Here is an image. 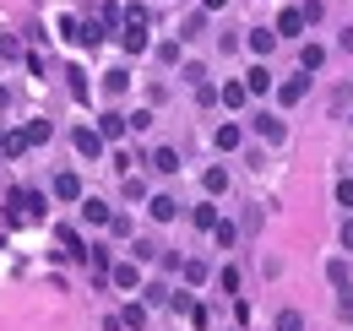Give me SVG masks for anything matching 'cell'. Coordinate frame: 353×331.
Wrapping results in <instances>:
<instances>
[{
	"mask_svg": "<svg viewBox=\"0 0 353 331\" xmlns=\"http://www.w3.org/2000/svg\"><path fill=\"white\" fill-rule=\"evenodd\" d=\"M337 207H353V179H337Z\"/></svg>",
	"mask_w": 353,
	"mask_h": 331,
	"instance_id": "d6a6232c",
	"label": "cell"
},
{
	"mask_svg": "<svg viewBox=\"0 0 353 331\" xmlns=\"http://www.w3.org/2000/svg\"><path fill=\"white\" fill-rule=\"evenodd\" d=\"M348 125H353V114H348Z\"/></svg>",
	"mask_w": 353,
	"mask_h": 331,
	"instance_id": "74e56055",
	"label": "cell"
},
{
	"mask_svg": "<svg viewBox=\"0 0 353 331\" xmlns=\"http://www.w3.org/2000/svg\"><path fill=\"white\" fill-rule=\"evenodd\" d=\"M201 185H207V196H223V190H228V168H207Z\"/></svg>",
	"mask_w": 353,
	"mask_h": 331,
	"instance_id": "ffe728a7",
	"label": "cell"
},
{
	"mask_svg": "<svg viewBox=\"0 0 353 331\" xmlns=\"http://www.w3.org/2000/svg\"><path fill=\"white\" fill-rule=\"evenodd\" d=\"M277 331H305V315H299V310H283V315H277Z\"/></svg>",
	"mask_w": 353,
	"mask_h": 331,
	"instance_id": "f1b7e54d",
	"label": "cell"
},
{
	"mask_svg": "<svg viewBox=\"0 0 353 331\" xmlns=\"http://www.w3.org/2000/svg\"><path fill=\"white\" fill-rule=\"evenodd\" d=\"M223 6H228V0H201V11H223Z\"/></svg>",
	"mask_w": 353,
	"mask_h": 331,
	"instance_id": "e575fe53",
	"label": "cell"
},
{
	"mask_svg": "<svg viewBox=\"0 0 353 331\" xmlns=\"http://www.w3.org/2000/svg\"><path fill=\"white\" fill-rule=\"evenodd\" d=\"M147 163L158 168V174H179V152H174V147H158V152H152Z\"/></svg>",
	"mask_w": 353,
	"mask_h": 331,
	"instance_id": "8fae6325",
	"label": "cell"
},
{
	"mask_svg": "<svg viewBox=\"0 0 353 331\" xmlns=\"http://www.w3.org/2000/svg\"><path fill=\"white\" fill-rule=\"evenodd\" d=\"M49 136H54V125H49V120H28V141H33V147H44Z\"/></svg>",
	"mask_w": 353,
	"mask_h": 331,
	"instance_id": "d4e9b609",
	"label": "cell"
},
{
	"mask_svg": "<svg viewBox=\"0 0 353 331\" xmlns=\"http://www.w3.org/2000/svg\"><path fill=\"white\" fill-rule=\"evenodd\" d=\"M125 87H131V71H125V66L103 71V92H125Z\"/></svg>",
	"mask_w": 353,
	"mask_h": 331,
	"instance_id": "d6986e66",
	"label": "cell"
},
{
	"mask_svg": "<svg viewBox=\"0 0 353 331\" xmlns=\"http://www.w3.org/2000/svg\"><path fill=\"white\" fill-rule=\"evenodd\" d=\"M65 87H71V98H77V103H88V98H92L88 71H82V66H71V71H65Z\"/></svg>",
	"mask_w": 353,
	"mask_h": 331,
	"instance_id": "52a82bcc",
	"label": "cell"
},
{
	"mask_svg": "<svg viewBox=\"0 0 353 331\" xmlns=\"http://www.w3.org/2000/svg\"><path fill=\"white\" fill-rule=\"evenodd\" d=\"M218 98L228 103V109H245V98H250V87H245V82H228V87L218 92Z\"/></svg>",
	"mask_w": 353,
	"mask_h": 331,
	"instance_id": "e0dca14e",
	"label": "cell"
},
{
	"mask_svg": "<svg viewBox=\"0 0 353 331\" xmlns=\"http://www.w3.org/2000/svg\"><path fill=\"white\" fill-rule=\"evenodd\" d=\"M212 141H218V152H234V147L245 141V130H239V125H218V136H212Z\"/></svg>",
	"mask_w": 353,
	"mask_h": 331,
	"instance_id": "5bb4252c",
	"label": "cell"
},
{
	"mask_svg": "<svg viewBox=\"0 0 353 331\" xmlns=\"http://www.w3.org/2000/svg\"><path fill=\"white\" fill-rule=\"evenodd\" d=\"M28 147H33V141H28V130H6V136H0V152H6L11 163H17V158H22Z\"/></svg>",
	"mask_w": 353,
	"mask_h": 331,
	"instance_id": "5b68a950",
	"label": "cell"
},
{
	"mask_svg": "<svg viewBox=\"0 0 353 331\" xmlns=\"http://www.w3.org/2000/svg\"><path fill=\"white\" fill-rule=\"evenodd\" d=\"M125 28H152V17H147V6H125Z\"/></svg>",
	"mask_w": 353,
	"mask_h": 331,
	"instance_id": "4316f807",
	"label": "cell"
},
{
	"mask_svg": "<svg viewBox=\"0 0 353 331\" xmlns=\"http://www.w3.org/2000/svg\"><path fill=\"white\" fill-rule=\"evenodd\" d=\"M343 49H348V54H353V28H348V33H343Z\"/></svg>",
	"mask_w": 353,
	"mask_h": 331,
	"instance_id": "d590c367",
	"label": "cell"
},
{
	"mask_svg": "<svg viewBox=\"0 0 353 331\" xmlns=\"http://www.w3.org/2000/svg\"><path fill=\"white\" fill-rule=\"evenodd\" d=\"M196 103H201V109H212V103H218V92H212L207 82H196Z\"/></svg>",
	"mask_w": 353,
	"mask_h": 331,
	"instance_id": "4dcf8cb0",
	"label": "cell"
},
{
	"mask_svg": "<svg viewBox=\"0 0 353 331\" xmlns=\"http://www.w3.org/2000/svg\"><path fill=\"white\" fill-rule=\"evenodd\" d=\"M190 223H196V228H218V207H196Z\"/></svg>",
	"mask_w": 353,
	"mask_h": 331,
	"instance_id": "83f0119b",
	"label": "cell"
},
{
	"mask_svg": "<svg viewBox=\"0 0 353 331\" xmlns=\"http://www.w3.org/2000/svg\"><path fill=\"white\" fill-rule=\"evenodd\" d=\"M6 103H11V92H6V87H0V109H6Z\"/></svg>",
	"mask_w": 353,
	"mask_h": 331,
	"instance_id": "8d00e7d4",
	"label": "cell"
},
{
	"mask_svg": "<svg viewBox=\"0 0 353 331\" xmlns=\"http://www.w3.org/2000/svg\"><path fill=\"white\" fill-rule=\"evenodd\" d=\"M321 66H326V49H321V43H305V49H299V71H321Z\"/></svg>",
	"mask_w": 353,
	"mask_h": 331,
	"instance_id": "4fadbf2b",
	"label": "cell"
},
{
	"mask_svg": "<svg viewBox=\"0 0 353 331\" xmlns=\"http://www.w3.org/2000/svg\"><path fill=\"white\" fill-rule=\"evenodd\" d=\"M305 92H310V71H299V77H288V82L277 87V103L294 109V103H305Z\"/></svg>",
	"mask_w": 353,
	"mask_h": 331,
	"instance_id": "6da1fadb",
	"label": "cell"
},
{
	"mask_svg": "<svg viewBox=\"0 0 353 331\" xmlns=\"http://www.w3.org/2000/svg\"><path fill=\"white\" fill-rule=\"evenodd\" d=\"M207 17H212V11H196V17H185L179 39H201V33H207Z\"/></svg>",
	"mask_w": 353,
	"mask_h": 331,
	"instance_id": "44dd1931",
	"label": "cell"
},
{
	"mask_svg": "<svg viewBox=\"0 0 353 331\" xmlns=\"http://www.w3.org/2000/svg\"><path fill=\"white\" fill-rule=\"evenodd\" d=\"M179 272H185V283H190V288H201V283H207V261H179Z\"/></svg>",
	"mask_w": 353,
	"mask_h": 331,
	"instance_id": "7402d4cb",
	"label": "cell"
},
{
	"mask_svg": "<svg viewBox=\"0 0 353 331\" xmlns=\"http://www.w3.org/2000/svg\"><path fill=\"white\" fill-rule=\"evenodd\" d=\"M120 43H125V54H147V28H125Z\"/></svg>",
	"mask_w": 353,
	"mask_h": 331,
	"instance_id": "2e32d148",
	"label": "cell"
},
{
	"mask_svg": "<svg viewBox=\"0 0 353 331\" xmlns=\"http://www.w3.org/2000/svg\"><path fill=\"white\" fill-rule=\"evenodd\" d=\"M256 130H261V141H283L288 136V125L277 120V114H256Z\"/></svg>",
	"mask_w": 353,
	"mask_h": 331,
	"instance_id": "ba28073f",
	"label": "cell"
},
{
	"mask_svg": "<svg viewBox=\"0 0 353 331\" xmlns=\"http://www.w3.org/2000/svg\"><path fill=\"white\" fill-rule=\"evenodd\" d=\"M326 277H332L337 288H353V272L343 266V261H326Z\"/></svg>",
	"mask_w": 353,
	"mask_h": 331,
	"instance_id": "484cf974",
	"label": "cell"
},
{
	"mask_svg": "<svg viewBox=\"0 0 353 331\" xmlns=\"http://www.w3.org/2000/svg\"><path fill=\"white\" fill-rule=\"evenodd\" d=\"M109 283H114L120 293H136L141 288V272H136V266H109Z\"/></svg>",
	"mask_w": 353,
	"mask_h": 331,
	"instance_id": "3957f363",
	"label": "cell"
},
{
	"mask_svg": "<svg viewBox=\"0 0 353 331\" xmlns=\"http://www.w3.org/2000/svg\"><path fill=\"white\" fill-rule=\"evenodd\" d=\"M60 245H65L71 261H82V255H88V245H82V234H77V228H60Z\"/></svg>",
	"mask_w": 353,
	"mask_h": 331,
	"instance_id": "ac0fdd59",
	"label": "cell"
},
{
	"mask_svg": "<svg viewBox=\"0 0 353 331\" xmlns=\"http://www.w3.org/2000/svg\"><path fill=\"white\" fill-rule=\"evenodd\" d=\"M343 250L353 255V223H343Z\"/></svg>",
	"mask_w": 353,
	"mask_h": 331,
	"instance_id": "836d02e7",
	"label": "cell"
},
{
	"mask_svg": "<svg viewBox=\"0 0 353 331\" xmlns=\"http://www.w3.org/2000/svg\"><path fill=\"white\" fill-rule=\"evenodd\" d=\"M120 326L141 331V326H147V304H125V315H120Z\"/></svg>",
	"mask_w": 353,
	"mask_h": 331,
	"instance_id": "cb8c5ba5",
	"label": "cell"
},
{
	"mask_svg": "<svg viewBox=\"0 0 353 331\" xmlns=\"http://www.w3.org/2000/svg\"><path fill=\"white\" fill-rule=\"evenodd\" d=\"M218 283H223L228 293H239V272H234V266H223V272H218Z\"/></svg>",
	"mask_w": 353,
	"mask_h": 331,
	"instance_id": "1f68e13d",
	"label": "cell"
},
{
	"mask_svg": "<svg viewBox=\"0 0 353 331\" xmlns=\"http://www.w3.org/2000/svg\"><path fill=\"white\" fill-rule=\"evenodd\" d=\"M250 49H256V54H272V49H277V28H250Z\"/></svg>",
	"mask_w": 353,
	"mask_h": 331,
	"instance_id": "7c38bea8",
	"label": "cell"
},
{
	"mask_svg": "<svg viewBox=\"0 0 353 331\" xmlns=\"http://www.w3.org/2000/svg\"><path fill=\"white\" fill-rule=\"evenodd\" d=\"M71 141H77V152H82V158H103V130H92V125H82V130H77Z\"/></svg>",
	"mask_w": 353,
	"mask_h": 331,
	"instance_id": "7a4b0ae2",
	"label": "cell"
},
{
	"mask_svg": "<svg viewBox=\"0 0 353 331\" xmlns=\"http://www.w3.org/2000/svg\"><path fill=\"white\" fill-rule=\"evenodd\" d=\"M109 234H114V239H125V234H131V217H120V212H114V217H109Z\"/></svg>",
	"mask_w": 353,
	"mask_h": 331,
	"instance_id": "f546056e",
	"label": "cell"
},
{
	"mask_svg": "<svg viewBox=\"0 0 353 331\" xmlns=\"http://www.w3.org/2000/svg\"><path fill=\"white\" fill-rule=\"evenodd\" d=\"M245 87H250V92H272V71H266V66H250Z\"/></svg>",
	"mask_w": 353,
	"mask_h": 331,
	"instance_id": "603a6c76",
	"label": "cell"
},
{
	"mask_svg": "<svg viewBox=\"0 0 353 331\" xmlns=\"http://www.w3.org/2000/svg\"><path fill=\"white\" fill-rule=\"evenodd\" d=\"M82 217H88L92 228H109V217H114V212L103 207V201H82Z\"/></svg>",
	"mask_w": 353,
	"mask_h": 331,
	"instance_id": "9a60e30c",
	"label": "cell"
},
{
	"mask_svg": "<svg viewBox=\"0 0 353 331\" xmlns=\"http://www.w3.org/2000/svg\"><path fill=\"white\" fill-rule=\"evenodd\" d=\"M54 196H60V201H77V196H82V179H77V174H54Z\"/></svg>",
	"mask_w": 353,
	"mask_h": 331,
	"instance_id": "30bf717a",
	"label": "cell"
},
{
	"mask_svg": "<svg viewBox=\"0 0 353 331\" xmlns=\"http://www.w3.org/2000/svg\"><path fill=\"white\" fill-rule=\"evenodd\" d=\"M299 33H305V11H294V6H288V11L277 17V39H299Z\"/></svg>",
	"mask_w": 353,
	"mask_h": 331,
	"instance_id": "277c9868",
	"label": "cell"
},
{
	"mask_svg": "<svg viewBox=\"0 0 353 331\" xmlns=\"http://www.w3.org/2000/svg\"><path fill=\"white\" fill-rule=\"evenodd\" d=\"M147 212H152V223H174V217H179V201H174V196H152Z\"/></svg>",
	"mask_w": 353,
	"mask_h": 331,
	"instance_id": "8992f818",
	"label": "cell"
},
{
	"mask_svg": "<svg viewBox=\"0 0 353 331\" xmlns=\"http://www.w3.org/2000/svg\"><path fill=\"white\" fill-rule=\"evenodd\" d=\"M98 130H103V141H120V136H125V114H114V109H103V120H98Z\"/></svg>",
	"mask_w": 353,
	"mask_h": 331,
	"instance_id": "9c48e42d",
	"label": "cell"
}]
</instances>
